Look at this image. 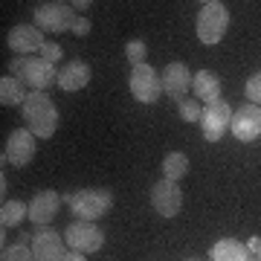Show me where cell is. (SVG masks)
Returning <instances> with one entry per match:
<instances>
[{"instance_id":"1","label":"cell","mask_w":261,"mask_h":261,"mask_svg":"<svg viewBox=\"0 0 261 261\" xmlns=\"http://www.w3.org/2000/svg\"><path fill=\"white\" fill-rule=\"evenodd\" d=\"M20 113H23L27 128L35 134L38 140H49V137L58 130V108L44 90H29Z\"/></svg>"},{"instance_id":"2","label":"cell","mask_w":261,"mask_h":261,"mask_svg":"<svg viewBox=\"0 0 261 261\" xmlns=\"http://www.w3.org/2000/svg\"><path fill=\"white\" fill-rule=\"evenodd\" d=\"M64 203L79 221H99L113 209V192L111 189H79V192H67Z\"/></svg>"},{"instance_id":"3","label":"cell","mask_w":261,"mask_h":261,"mask_svg":"<svg viewBox=\"0 0 261 261\" xmlns=\"http://www.w3.org/2000/svg\"><path fill=\"white\" fill-rule=\"evenodd\" d=\"M229 29V9H226L221 0H206L200 3V12H197V20H195V32H197V41L206 44V47H215L221 44Z\"/></svg>"},{"instance_id":"4","label":"cell","mask_w":261,"mask_h":261,"mask_svg":"<svg viewBox=\"0 0 261 261\" xmlns=\"http://www.w3.org/2000/svg\"><path fill=\"white\" fill-rule=\"evenodd\" d=\"M35 27L41 32H73L75 27V9L73 3H64V0H47V3H38L35 6Z\"/></svg>"},{"instance_id":"5","label":"cell","mask_w":261,"mask_h":261,"mask_svg":"<svg viewBox=\"0 0 261 261\" xmlns=\"http://www.w3.org/2000/svg\"><path fill=\"white\" fill-rule=\"evenodd\" d=\"M130 93H134V99L142 105H154L163 96V75L154 70L151 64H137L130 67Z\"/></svg>"},{"instance_id":"6","label":"cell","mask_w":261,"mask_h":261,"mask_svg":"<svg viewBox=\"0 0 261 261\" xmlns=\"http://www.w3.org/2000/svg\"><path fill=\"white\" fill-rule=\"evenodd\" d=\"M64 241H67L70 250L90 255V252H99L105 247V232L93 224V221H79V218H75L73 224L64 229Z\"/></svg>"},{"instance_id":"7","label":"cell","mask_w":261,"mask_h":261,"mask_svg":"<svg viewBox=\"0 0 261 261\" xmlns=\"http://www.w3.org/2000/svg\"><path fill=\"white\" fill-rule=\"evenodd\" d=\"M32 255L35 261H64L67 258V241L64 235H58L53 226H38L32 232Z\"/></svg>"},{"instance_id":"8","label":"cell","mask_w":261,"mask_h":261,"mask_svg":"<svg viewBox=\"0 0 261 261\" xmlns=\"http://www.w3.org/2000/svg\"><path fill=\"white\" fill-rule=\"evenodd\" d=\"M35 140H38V137L29 128H15L9 134V140H6V154H3V163H9V166H15V168L29 166V163L35 160V151H38Z\"/></svg>"},{"instance_id":"9","label":"cell","mask_w":261,"mask_h":261,"mask_svg":"<svg viewBox=\"0 0 261 261\" xmlns=\"http://www.w3.org/2000/svg\"><path fill=\"white\" fill-rule=\"evenodd\" d=\"M151 206L163 218H177L180 209H183V189H180V183L166 180V177L157 180L151 186Z\"/></svg>"},{"instance_id":"10","label":"cell","mask_w":261,"mask_h":261,"mask_svg":"<svg viewBox=\"0 0 261 261\" xmlns=\"http://www.w3.org/2000/svg\"><path fill=\"white\" fill-rule=\"evenodd\" d=\"M44 44H47V38H44V32L35 23H18L6 35V47L12 53H18L20 58H32V53H41Z\"/></svg>"},{"instance_id":"11","label":"cell","mask_w":261,"mask_h":261,"mask_svg":"<svg viewBox=\"0 0 261 261\" xmlns=\"http://www.w3.org/2000/svg\"><path fill=\"white\" fill-rule=\"evenodd\" d=\"M229 130L235 134L238 142H255L261 137V108L252 102L238 105V111H232V125Z\"/></svg>"},{"instance_id":"12","label":"cell","mask_w":261,"mask_h":261,"mask_svg":"<svg viewBox=\"0 0 261 261\" xmlns=\"http://www.w3.org/2000/svg\"><path fill=\"white\" fill-rule=\"evenodd\" d=\"M232 125V108L221 99L215 105H206L203 116H200V130H203V140L206 142H218Z\"/></svg>"},{"instance_id":"13","label":"cell","mask_w":261,"mask_h":261,"mask_svg":"<svg viewBox=\"0 0 261 261\" xmlns=\"http://www.w3.org/2000/svg\"><path fill=\"white\" fill-rule=\"evenodd\" d=\"M163 93L168 96V99H174V102H183L189 96V90H192V79L195 75L189 73V67L183 64V61H168L166 70H163Z\"/></svg>"},{"instance_id":"14","label":"cell","mask_w":261,"mask_h":261,"mask_svg":"<svg viewBox=\"0 0 261 261\" xmlns=\"http://www.w3.org/2000/svg\"><path fill=\"white\" fill-rule=\"evenodd\" d=\"M18 79L23 84H29L32 90H47L53 82L58 84V70H56V64L44 61L41 56H32V58H27V64H23Z\"/></svg>"},{"instance_id":"15","label":"cell","mask_w":261,"mask_h":261,"mask_svg":"<svg viewBox=\"0 0 261 261\" xmlns=\"http://www.w3.org/2000/svg\"><path fill=\"white\" fill-rule=\"evenodd\" d=\"M61 200H64V197H58V192H53V189L35 192V197L29 200V221H32L35 226H49L53 218L58 215Z\"/></svg>"},{"instance_id":"16","label":"cell","mask_w":261,"mask_h":261,"mask_svg":"<svg viewBox=\"0 0 261 261\" xmlns=\"http://www.w3.org/2000/svg\"><path fill=\"white\" fill-rule=\"evenodd\" d=\"M90 64L84 61V58H73V61H67L61 70H58V87L64 90V93H75V90H84L87 84H90Z\"/></svg>"},{"instance_id":"17","label":"cell","mask_w":261,"mask_h":261,"mask_svg":"<svg viewBox=\"0 0 261 261\" xmlns=\"http://www.w3.org/2000/svg\"><path fill=\"white\" fill-rule=\"evenodd\" d=\"M192 93H195L197 102H206V105L221 102V79L212 70H200L192 79Z\"/></svg>"},{"instance_id":"18","label":"cell","mask_w":261,"mask_h":261,"mask_svg":"<svg viewBox=\"0 0 261 261\" xmlns=\"http://www.w3.org/2000/svg\"><path fill=\"white\" fill-rule=\"evenodd\" d=\"M209 261H255L247 244L235 241V238H221L209 247Z\"/></svg>"},{"instance_id":"19","label":"cell","mask_w":261,"mask_h":261,"mask_svg":"<svg viewBox=\"0 0 261 261\" xmlns=\"http://www.w3.org/2000/svg\"><path fill=\"white\" fill-rule=\"evenodd\" d=\"M27 84L20 82V79H15V75H3L0 79V105L3 108H23V102H27Z\"/></svg>"},{"instance_id":"20","label":"cell","mask_w":261,"mask_h":261,"mask_svg":"<svg viewBox=\"0 0 261 261\" xmlns=\"http://www.w3.org/2000/svg\"><path fill=\"white\" fill-rule=\"evenodd\" d=\"M186 174H189V157L186 154H183V151H171V154H166V160H163V177L180 183Z\"/></svg>"},{"instance_id":"21","label":"cell","mask_w":261,"mask_h":261,"mask_svg":"<svg viewBox=\"0 0 261 261\" xmlns=\"http://www.w3.org/2000/svg\"><path fill=\"white\" fill-rule=\"evenodd\" d=\"M23 218H29V206L23 200H3V206H0V224H3V229L18 226Z\"/></svg>"},{"instance_id":"22","label":"cell","mask_w":261,"mask_h":261,"mask_svg":"<svg viewBox=\"0 0 261 261\" xmlns=\"http://www.w3.org/2000/svg\"><path fill=\"white\" fill-rule=\"evenodd\" d=\"M29 241H32V235H18V241L3 250V261H35Z\"/></svg>"},{"instance_id":"23","label":"cell","mask_w":261,"mask_h":261,"mask_svg":"<svg viewBox=\"0 0 261 261\" xmlns=\"http://www.w3.org/2000/svg\"><path fill=\"white\" fill-rule=\"evenodd\" d=\"M125 56H128L130 67L145 64V56H148V47H145V41H142V38H130L128 44H125Z\"/></svg>"},{"instance_id":"24","label":"cell","mask_w":261,"mask_h":261,"mask_svg":"<svg viewBox=\"0 0 261 261\" xmlns=\"http://www.w3.org/2000/svg\"><path fill=\"white\" fill-rule=\"evenodd\" d=\"M177 111H180V119L183 122H200V116H203V108H200L197 99H183V102H177Z\"/></svg>"},{"instance_id":"25","label":"cell","mask_w":261,"mask_h":261,"mask_svg":"<svg viewBox=\"0 0 261 261\" xmlns=\"http://www.w3.org/2000/svg\"><path fill=\"white\" fill-rule=\"evenodd\" d=\"M244 93H247V99H250L252 105H258V108H261V70H258V73H252L250 79H247V84H244Z\"/></svg>"},{"instance_id":"26","label":"cell","mask_w":261,"mask_h":261,"mask_svg":"<svg viewBox=\"0 0 261 261\" xmlns=\"http://www.w3.org/2000/svg\"><path fill=\"white\" fill-rule=\"evenodd\" d=\"M61 56H64V49H61V44H56V41H47V44H44V49H41V58H44V61H49V64H56Z\"/></svg>"},{"instance_id":"27","label":"cell","mask_w":261,"mask_h":261,"mask_svg":"<svg viewBox=\"0 0 261 261\" xmlns=\"http://www.w3.org/2000/svg\"><path fill=\"white\" fill-rule=\"evenodd\" d=\"M73 32H75L79 38L90 35V18H79V20H75V27H73Z\"/></svg>"},{"instance_id":"28","label":"cell","mask_w":261,"mask_h":261,"mask_svg":"<svg viewBox=\"0 0 261 261\" xmlns=\"http://www.w3.org/2000/svg\"><path fill=\"white\" fill-rule=\"evenodd\" d=\"M23 64H27V58L15 56V58H12V61H9V73L15 75V79H18V75H20V70H23Z\"/></svg>"},{"instance_id":"29","label":"cell","mask_w":261,"mask_h":261,"mask_svg":"<svg viewBox=\"0 0 261 261\" xmlns=\"http://www.w3.org/2000/svg\"><path fill=\"white\" fill-rule=\"evenodd\" d=\"M247 250H250L252 255H258V252H261V238H258V235H252L250 241H247Z\"/></svg>"},{"instance_id":"30","label":"cell","mask_w":261,"mask_h":261,"mask_svg":"<svg viewBox=\"0 0 261 261\" xmlns=\"http://www.w3.org/2000/svg\"><path fill=\"white\" fill-rule=\"evenodd\" d=\"M90 6H93L90 0H75V3H73V9H75V12H87Z\"/></svg>"},{"instance_id":"31","label":"cell","mask_w":261,"mask_h":261,"mask_svg":"<svg viewBox=\"0 0 261 261\" xmlns=\"http://www.w3.org/2000/svg\"><path fill=\"white\" fill-rule=\"evenodd\" d=\"M64 261H87V255H84V252L70 250V252H67V258H64Z\"/></svg>"},{"instance_id":"32","label":"cell","mask_w":261,"mask_h":261,"mask_svg":"<svg viewBox=\"0 0 261 261\" xmlns=\"http://www.w3.org/2000/svg\"><path fill=\"white\" fill-rule=\"evenodd\" d=\"M255 261H261V252H258V255H255Z\"/></svg>"},{"instance_id":"33","label":"cell","mask_w":261,"mask_h":261,"mask_svg":"<svg viewBox=\"0 0 261 261\" xmlns=\"http://www.w3.org/2000/svg\"><path fill=\"white\" fill-rule=\"evenodd\" d=\"M186 261H200V258H186Z\"/></svg>"}]
</instances>
